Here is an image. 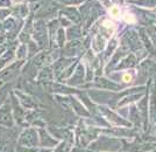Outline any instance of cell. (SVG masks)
Instances as JSON below:
<instances>
[{
  "label": "cell",
  "instance_id": "6da1fadb",
  "mask_svg": "<svg viewBox=\"0 0 156 152\" xmlns=\"http://www.w3.org/2000/svg\"><path fill=\"white\" fill-rule=\"evenodd\" d=\"M108 13L112 18H114V19H118V18H120L121 17V11H120V8L118 6H112L110 8V11H108Z\"/></svg>",
  "mask_w": 156,
  "mask_h": 152
},
{
  "label": "cell",
  "instance_id": "7a4b0ae2",
  "mask_svg": "<svg viewBox=\"0 0 156 152\" xmlns=\"http://www.w3.org/2000/svg\"><path fill=\"white\" fill-rule=\"evenodd\" d=\"M124 20L126 22H129V24H134L135 22V17L130 13H125L124 15Z\"/></svg>",
  "mask_w": 156,
  "mask_h": 152
},
{
  "label": "cell",
  "instance_id": "3957f363",
  "mask_svg": "<svg viewBox=\"0 0 156 152\" xmlns=\"http://www.w3.org/2000/svg\"><path fill=\"white\" fill-rule=\"evenodd\" d=\"M122 80H124V82H126V83H129L130 81H132V75L128 73H125L124 76H122Z\"/></svg>",
  "mask_w": 156,
  "mask_h": 152
}]
</instances>
